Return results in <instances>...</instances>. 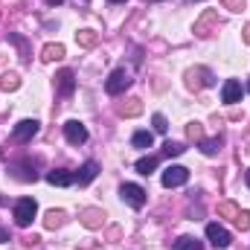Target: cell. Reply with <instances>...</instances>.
I'll return each mask as SVG.
<instances>
[{
	"label": "cell",
	"mask_w": 250,
	"mask_h": 250,
	"mask_svg": "<svg viewBox=\"0 0 250 250\" xmlns=\"http://www.w3.org/2000/svg\"><path fill=\"white\" fill-rule=\"evenodd\" d=\"M187 137L189 140H195V143H201V140H204V125L201 123H189L187 125Z\"/></svg>",
	"instance_id": "cell-28"
},
{
	"label": "cell",
	"mask_w": 250,
	"mask_h": 250,
	"mask_svg": "<svg viewBox=\"0 0 250 250\" xmlns=\"http://www.w3.org/2000/svg\"><path fill=\"white\" fill-rule=\"evenodd\" d=\"M35 212H38V204H35L32 198L15 201V224H18V227H29L32 218H35Z\"/></svg>",
	"instance_id": "cell-2"
},
{
	"label": "cell",
	"mask_w": 250,
	"mask_h": 250,
	"mask_svg": "<svg viewBox=\"0 0 250 250\" xmlns=\"http://www.w3.org/2000/svg\"><path fill=\"white\" fill-rule=\"evenodd\" d=\"M248 93H250V82H248Z\"/></svg>",
	"instance_id": "cell-38"
},
{
	"label": "cell",
	"mask_w": 250,
	"mask_h": 250,
	"mask_svg": "<svg viewBox=\"0 0 250 250\" xmlns=\"http://www.w3.org/2000/svg\"><path fill=\"white\" fill-rule=\"evenodd\" d=\"M187 3H198V0H187Z\"/></svg>",
	"instance_id": "cell-37"
},
{
	"label": "cell",
	"mask_w": 250,
	"mask_h": 250,
	"mask_svg": "<svg viewBox=\"0 0 250 250\" xmlns=\"http://www.w3.org/2000/svg\"><path fill=\"white\" fill-rule=\"evenodd\" d=\"M111 3H125V0H111Z\"/></svg>",
	"instance_id": "cell-36"
},
{
	"label": "cell",
	"mask_w": 250,
	"mask_h": 250,
	"mask_svg": "<svg viewBox=\"0 0 250 250\" xmlns=\"http://www.w3.org/2000/svg\"><path fill=\"white\" fill-rule=\"evenodd\" d=\"M218 23V15L212 12V9H207L201 18H198V23H195V35H201V38H207L209 35V29Z\"/></svg>",
	"instance_id": "cell-12"
},
{
	"label": "cell",
	"mask_w": 250,
	"mask_h": 250,
	"mask_svg": "<svg viewBox=\"0 0 250 250\" xmlns=\"http://www.w3.org/2000/svg\"><path fill=\"white\" fill-rule=\"evenodd\" d=\"M84 3H87V0H84Z\"/></svg>",
	"instance_id": "cell-40"
},
{
	"label": "cell",
	"mask_w": 250,
	"mask_h": 250,
	"mask_svg": "<svg viewBox=\"0 0 250 250\" xmlns=\"http://www.w3.org/2000/svg\"><path fill=\"white\" fill-rule=\"evenodd\" d=\"M189 181V169L187 166H169L163 172V187L166 189H175V187H184Z\"/></svg>",
	"instance_id": "cell-6"
},
{
	"label": "cell",
	"mask_w": 250,
	"mask_h": 250,
	"mask_svg": "<svg viewBox=\"0 0 250 250\" xmlns=\"http://www.w3.org/2000/svg\"><path fill=\"white\" fill-rule=\"evenodd\" d=\"M207 239H209V242H212L218 250L230 248V242H233V236H230L221 224H207Z\"/></svg>",
	"instance_id": "cell-8"
},
{
	"label": "cell",
	"mask_w": 250,
	"mask_h": 250,
	"mask_svg": "<svg viewBox=\"0 0 250 250\" xmlns=\"http://www.w3.org/2000/svg\"><path fill=\"white\" fill-rule=\"evenodd\" d=\"M239 212H242V209H239V207H236L233 201H224V204L218 207V215H224V218H236Z\"/></svg>",
	"instance_id": "cell-27"
},
{
	"label": "cell",
	"mask_w": 250,
	"mask_h": 250,
	"mask_svg": "<svg viewBox=\"0 0 250 250\" xmlns=\"http://www.w3.org/2000/svg\"><path fill=\"white\" fill-rule=\"evenodd\" d=\"M38 128H41L38 120H21V123L15 125V131H12V140L15 143H29L38 134Z\"/></svg>",
	"instance_id": "cell-5"
},
{
	"label": "cell",
	"mask_w": 250,
	"mask_h": 250,
	"mask_svg": "<svg viewBox=\"0 0 250 250\" xmlns=\"http://www.w3.org/2000/svg\"><path fill=\"white\" fill-rule=\"evenodd\" d=\"M218 148H221V137H212V140H201V151H204L207 157L218 154Z\"/></svg>",
	"instance_id": "cell-23"
},
{
	"label": "cell",
	"mask_w": 250,
	"mask_h": 250,
	"mask_svg": "<svg viewBox=\"0 0 250 250\" xmlns=\"http://www.w3.org/2000/svg\"><path fill=\"white\" fill-rule=\"evenodd\" d=\"M64 221H67V212H64V209H50V212L44 215V227H47V230L62 227Z\"/></svg>",
	"instance_id": "cell-16"
},
{
	"label": "cell",
	"mask_w": 250,
	"mask_h": 250,
	"mask_svg": "<svg viewBox=\"0 0 250 250\" xmlns=\"http://www.w3.org/2000/svg\"><path fill=\"white\" fill-rule=\"evenodd\" d=\"M224 9H230V12H242V9H245V0H224Z\"/></svg>",
	"instance_id": "cell-31"
},
{
	"label": "cell",
	"mask_w": 250,
	"mask_h": 250,
	"mask_svg": "<svg viewBox=\"0 0 250 250\" xmlns=\"http://www.w3.org/2000/svg\"><path fill=\"white\" fill-rule=\"evenodd\" d=\"M0 87H3L6 93H9V90H18V87H21V76H18V73H3V76H0Z\"/></svg>",
	"instance_id": "cell-21"
},
{
	"label": "cell",
	"mask_w": 250,
	"mask_h": 250,
	"mask_svg": "<svg viewBox=\"0 0 250 250\" xmlns=\"http://www.w3.org/2000/svg\"><path fill=\"white\" fill-rule=\"evenodd\" d=\"M82 224L87 227V230H99L102 224H105V212L102 209H96V207H87V209H82Z\"/></svg>",
	"instance_id": "cell-10"
},
{
	"label": "cell",
	"mask_w": 250,
	"mask_h": 250,
	"mask_svg": "<svg viewBox=\"0 0 250 250\" xmlns=\"http://www.w3.org/2000/svg\"><path fill=\"white\" fill-rule=\"evenodd\" d=\"M175 250H204V245L195 239V236H181L175 242Z\"/></svg>",
	"instance_id": "cell-22"
},
{
	"label": "cell",
	"mask_w": 250,
	"mask_h": 250,
	"mask_svg": "<svg viewBox=\"0 0 250 250\" xmlns=\"http://www.w3.org/2000/svg\"><path fill=\"white\" fill-rule=\"evenodd\" d=\"M64 137L70 146H82V143H87V128L79 120H70V123H64Z\"/></svg>",
	"instance_id": "cell-7"
},
{
	"label": "cell",
	"mask_w": 250,
	"mask_h": 250,
	"mask_svg": "<svg viewBox=\"0 0 250 250\" xmlns=\"http://www.w3.org/2000/svg\"><path fill=\"white\" fill-rule=\"evenodd\" d=\"M56 90H59L62 96H70V93L76 90V76H73V70L56 73Z\"/></svg>",
	"instance_id": "cell-11"
},
{
	"label": "cell",
	"mask_w": 250,
	"mask_h": 250,
	"mask_svg": "<svg viewBox=\"0 0 250 250\" xmlns=\"http://www.w3.org/2000/svg\"><path fill=\"white\" fill-rule=\"evenodd\" d=\"M47 3H50V6H62L64 0H47Z\"/></svg>",
	"instance_id": "cell-34"
},
{
	"label": "cell",
	"mask_w": 250,
	"mask_h": 250,
	"mask_svg": "<svg viewBox=\"0 0 250 250\" xmlns=\"http://www.w3.org/2000/svg\"><path fill=\"white\" fill-rule=\"evenodd\" d=\"M59 59H64V47L62 44H47L44 50H41V62H59Z\"/></svg>",
	"instance_id": "cell-17"
},
{
	"label": "cell",
	"mask_w": 250,
	"mask_h": 250,
	"mask_svg": "<svg viewBox=\"0 0 250 250\" xmlns=\"http://www.w3.org/2000/svg\"><path fill=\"white\" fill-rule=\"evenodd\" d=\"M96 41H99V35L93 29H79L76 32V44L79 47H96Z\"/></svg>",
	"instance_id": "cell-18"
},
{
	"label": "cell",
	"mask_w": 250,
	"mask_h": 250,
	"mask_svg": "<svg viewBox=\"0 0 250 250\" xmlns=\"http://www.w3.org/2000/svg\"><path fill=\"white\" fill-rule=\"evenodd\" d=\"M12 172H15V178H18V181H38L35 160H29V157H23V160L12 163Z\"/></svg>",
	"instance_id": "cell-9"
},
{
	"label": "cell",
	"mask_w": 250,
	"mask_h": 250,
	"mask_svg": "<svg viewBox=\"0 0 250 250\" xmlns=\"http://www.w3.org/2000/svg\"><path fill=\"white\" fill-rule=\"evenodd\" d=\"M221 99H224L227 105H236V102L242 99V84H239L236 79H227L224 87H221Z\"/></svg>",
	"instance_id": "cell-13"
},
{
	"label": "cell",
	"mask_w": 250,
	"mask_h": 250,
	"mask_svg": "<svg viewBox=\"0 0 250 250\" xmlns=\"http://www.w3.org/2000/svg\"><path fill=\"white\" fill-rule=\"evenodd\" d=\"M184 151H187V146H184V143H172V140H169V143L163 146V154H166V157H181Z\"/></svg>",
	"instance_id": "cell-26"
},
{
	"label": "cell",
	"mask_w": 250,
	"mask_h": 250,
	"mask_svg": "<svg viewBox=\"0 0 250 250\" xmlns=\"http://www.w3.org/2000/svg\"><path fill=\"white\" fill-rule=\"evenodd\" d=\"M233 224H236L239 230H250V212H239V215L233 218Z\"/></svg>",
	"instance_id": "cell-30"
},
{
	"label": "cell",
	"mask_w": 250,
	"mask_h": 250,
	"mask_svg": "<svg viewBox=\"0 0 250 250\" xmlns=\"http://www.w3.org/2000/svg\"><path fill=\"white\" fill-rule=\"evenodd\" d=\"M120 195H123V201H128L134 209H143L146 207V189L137 187V184H123L120 187Z\"/></svg>",
	"instance_id": "cell-4"
},
{
	"label": "cell",
	"mask_w": 250,
	"mask_h": 250,
	"mask_svg": "<svg viewBox=\"0 0 250 250\" xmlns=\"http://www.w3.org/2000/svg\"><path fill=\"white\" fill-rule=\"evenodd\" d=\"M148 3H157V0H148Z\"/></svg>",
	"instance_id": "cell-39"
},
{
	"label": "cell",
	"mask_w": 250,
	"mask_h": 250,
	"mask_svg": "<svg viewBox=\"0 0 250 250\" xmlns=\"http://www.w3.org/2000/svg\"><path fill=\"white\" fill-rule=\"evenodd\" d=\"M245 44H250V23L245 26Z\"/></svg>",
	"instance_id": "cell-33"
},
{
	"label": "cell",
	"mask_w": 250,
	"mask_h": 250,
	"mask_svg": "<svg viewBox=\"0 0 250 250\" xmlns=\"http://www.w3.org/2000/svg\"><path fill=\"white\" fill-rule=\"evenodd\" d=\"M131 73L125 70V67H117L111 76H108V82H105V90L111 93V96H120V93H125L128 87H131Z\"/></svg>",
	"instance_id": "cell-1"
},
{
	"label": "cell",
	"mask_w": 250,
	"mask_h": 250,
	"mask_svg": "<svg viewBox=\"0 0 250 250\" xmlns=\"http://www.w3.org/2000/svg\"><path fill=\"white\" fill-rule=\"evenodd\" d=\"M154 169H157V157H140L137 160V172L140 175H151Z\"/></svg>",
	"instance_id": "cell-24"
},
{
	"label": "cell",
	"mask_w": 250,
	"mask_h": 250,
	"mask_svg": "<svg viewBox=\"0 0 250 250\" xmlns=\"http://www.w3.org/2000/svg\"><path fill=\"white\" fill-rule=\"evenodd\" d=\"M212 84H215V79H212V73L207 67H192V70H187V87L189 90H201V87H212Z\"/></svg>",
	"instance_id": "cell-3"
},
{
	"label": "cell",
	"mask_w": 250,
	"mask_h": 250,
	"mask_svg": "<svg viewBox=\"0 0 250 250\" xmlns=\"http://www.w3.org/2000/svg\"><path fill=\"white\" fill-rule=\"evenodd\" d=\"M47 181H50L53 187H70V184H73L76 178H73V175H70L67 169H53V172L47 175Z\"/></svg>",
	"instance_id": "cell-15"
},
{
	"label": "cell",
	"mask_w": 250,
	"mask_h": 250,
	"mask_svg": "<svg viewBox=\"0 0 250 250\" xmlns=\"http://www.w3.org/2000/svg\"><path fill=\"white\" fill-rule=\"evenodd\" d=\"M151 123H154V131H157V134H166V131H169V123H166V117H163V114H154V120H151Z\"/></svg>",
	"instance_id": "cell-29"
},
{
	"label": "cell",
	"mask_w": 250,
	"mask_h": 250,
	"mask_svg": "<svg viewBox=\"0 0 250 250\" xmlns=\"http://www.w3.org/2000/svg\"><path fill=\"white\" fill-rule=\"evenodd\" d=\"M9 41L21 50V59H23V62H29V47H26V41H23L21 35H15V32H9Z\"/></svg>",
	"instance_id": "cell-25"
},
{
	"label": "cell",
	"mask_w": 250,
	"mask_h": 250,
	"mask_svg": "<svg viewBox=\"0 0 250 250\" xmlns=\"http://www.w3.org/2000/svg\"><path fill=\"white\" fill-rule=\"evenodd\" d=\"M0 242H9V230L6 227H0Z\"/></svg>",
	"instance_id": "cell-32"
},
{
	"label": "cell",
	"mask_w": 250,
	"mask_h": 250,
	"mask_svg": "<svg viewBox=\"0 0 250 250\" xmlns=\"http://www.w3.org/2000/svg\"><path fill=\"white\" fill-rule=\"evenodd\" d=\"M117 111H120V117H137V114H143V102H140V99H128V102L120 105Z\"/></svg>",
	"instance_id": "cell-19"
},
{
	"label": "cell",
	"mask_w": 250,
	"mask_h": 250,
	"mask_svg": "<svg viewBox=\"0 0 250 250\" xmlns=\"http://www.w3.org/2000/svg\"><path fill=\"white\" fill-rule=\"evenodd\" d=\"M245 184H248V187H250V169H248V172H245Z\"/></svg>",
	"instance_id": "cell-35"
},
{
	"label": "cell",
	"mask_w": 250,
	"mask_h": 250,
	"mask_svg": "<svg viewBox=\"0 0 250 250\" xmlns=\"http://www.w3.org/2000/svg\"><path fill=\"white\" fill-rule=\"evenodd\" d=\"M96 175H99V166H96L93 160H87V163H82V166H79V172H76L73 178L79 181V187H84V184H90Z\"/></svg>",
	"instance_id": "cell-14"
},
{
	"label": "cell",
	"mask_w": 250,
	"mask_h": 250,
	"mask_svg": "<svg viewBox=\"0 0 250 250\" xmlns=\"http://www.w3.org/2000/svg\"><path fill=\"white\" fill-rule=\"evenodd\" d=\"M131 143H134L137 148H151V146H154V134H151V131H137V134L131 137Z\"/></svg>",
	"instance_id": "cell-20"
}]
</instances>
